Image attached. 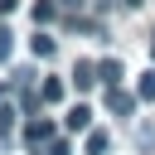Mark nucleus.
Returning <instances> with one entry per match:
<instances>
[{
    "label": "nucleus",
    "instance_id": "1",
    "mask_svg": "<svg viewBox=\"0 0 155 155\" xmlns=\"http://www.w3.org/2000/svg\"><path fill=\"white\" fill-rule=\"evenodd\" d=\"M107 111L131 116V111H136V97H131V92H121V87H107Z\"/></svg>",
    "mask_w": 155,
    "mask_h": 155
},
{
    "label": "nucleus",
    "instance_id": "2",
    "mask_svg": "<svg viewBox=\"0 0 155 155\" xmlns=\"http://www.w3.org/2000/svg\"><path fill=\"white\" fill-rule=\"evenodd\" d=\"M24 140L39 150V145H48V140H53V126H48V121H29V126H24Z\"/></svg>",
    "mask_w": 155,
    "mask_h": 155
},
{
    "label": "nucleus",
    "instance_id": "3",
    "mask_svg": "<svg viewBox=\"0 0 155 155\" xmlns=\"http://www.w3.org/2000/svg\"><path fill=\"white\" fill-rule=\"evenodd\" d=\"M63 126H68V131H87V126H92V107H82V102H78V107L63 116Z\"/></svg>",
    "mask_w": 155,
    "mask_h": 155
},
{
    "label": "nucleus",
    "instance_id": "4",
    "mask_svg": "<svg viewBox=\"0 0 155 155\" xmlns=\"http://www.w3.org/2000/svg\"><path fill=\"white\" fill-rule=\"evenodd\" d=\"M73 82H78L82 92H87L92 82H102V78H97V63H78V68H73Z\"/></svg>",
    "mask_w": 155,
    "mask_h": 155
},
{
    "label": "nucleus",
    "instance_id": "5",
    "mask_svg": "<svg viewBox=\"0 0 155 155\" xmlns=\"http://www.w3.org/2000/svg\"><path fill=\"white\" fill-rule=\"evenodd\" d=\"M58 19V5L53 0H34V24H53Z\"/></svg>",
    "mask_w": 155,
    "mask_h": 155
},
{
    "label": "nucleus",
    "instance_id": "6",
    "mask_svg": "<svg viewBox=\"0 0 155 155\" xmlns=\"http://www.w3.org/2000/svg\"><path fill=\"white\" fill-rule=\"evenodd\" d=\"M29 48H34V58H53V48H58V44H53L48 34H39V29H34V39H29Z\"/></svg>",
    "mask_w": 155,
    "mask_h": 155
},
{
    "label": "nucleus",
    "instance_id": "7",
    "mask_svg": "<svg viewBox=\"0 0 155 155\" xmlns=\"http://www.w3.org/2000/svg\"><path fill=\"white\" fill-rule=\"evenodd\" d=\"M97 78H102L107 87H116V78H121V63H116V58H107V63H97Z\"/></svg>",
    "mask_w": 155,
    "mask_h": 155
},
{
    "label": "nucleus",
    "instance_id": "8",
    "mask_svg": "<svg viewBox=\"0 0 155 155\" xmlns=\"http://www.w3.org/2000/svg\"><path fill=\"white\" fill-rule=\"evenodd\" d=\"M136 97H140V102H155V68H150V73H140V82H136Z\"/></svg>",
    "mask_w": 155,
    "mask_h": 155
},
{
    "label": "nucleus",
    "instance_id": "9",
    "mask_svg": "<svg viewBox=\"0 0 155 155\" xmlns=\"http://www.w3.org/2000/svg\"><path fill=\"white\" fill-rule=\"evenodd\" d=\"M107 131H87V155H107Z\"/></svg>",
    "mask_w": 155,
    "mask_h": 155
},
{
    "label": "nucleus",
    "instance_id": "10",
    "mask_svg": "<svg viewBox=\"0 0 155 155\" xmlns=\"http://www.w3.org/2000/svg\"><path fill=\"white\" fill-rule=\"evenodd\" d=\"M39 97H44V102H63V82H58V78H48V82L39 87Z\"/></svg>",
    "mask_w": 155,
    "mask_h": 155
},
{
    "label": "nucleus",
    "instance_id": "11",
    "mask_svg": "<svg viewBox=\"0 0 155 155\" xmlns=\"http://www.w3.org/2000/svg\"><path fill=\"white\" fill-rule=\"evenodd\" d=\"M10 131H15V107L0 102V136H10Z\"/></svg>",
    "mask_w": 155,
    "mask_h": 155
},
{
    "label": "nucleus",
    "instance_id": "12",
    "mask_svg": "<svg viewBox=\"0 0 155 155\" xmlns=\"http://www.w3.org/2000/svg\"><path fill=\"white\" fill-rule=\"evenodd\" d=\"M44 155H73V145H68V140H48V145H44Z\"/></svg>",
    "mask_w": 155,
    "mask_h": 155
},
{
    "label": "nucleus",
    "instance_id": "13",
    "mask_svg": "<svg viewBox=\"0 0 155 155\" xmlns=\"http://www.w3.org/2000/svg\"><path fill=\"white\" fill-rule=\"evenodd\" d=\"M10 39H15V34H10V29H0V63H5V58H10V48H15Z\"/></svg>",
    "mask_w": 155,
    "mask_h": 155
},
{
    "label": "nucleus",
    "instance_id": "14",
    "mask_svg": "<svg viewBox=\"0 0 155 155\" xmlns=\"http://www.w3.org/2000/svg\"><path fill=\"white\" fill-rule=\"evenodd\" d=\"M121 5H126V10H136V5H140V0H121Z\"/></svg>",
    "mask_w": 155,
    "mask_h": 155
},
{
    "label": "nucleus",
    "instance_id": "15",
    "mask_svg": "<svg viewBox=\"0 0 155 155\" xmlns=\"http://www.w3.org/2000/svg\"><path fill=\"white\" fill-rule=\"evenodd\" d=\"M0 102H5V87H0Z\"/></svg>",
    "mask_w": 155,
    "mask_h": 155
},
{
    "label": "nucleus",
    "instance_id": "16",
    "mask_svg": "<svg viewBox=\"0 0 155 155\" xmlns=\"http://www.w3.org/2000/svg\"><path fill=\"white\" fill-rule=\"evenodd\" d=\"M63 5H78V0H63Z\"/></svg>",
    "mask_w": 155,
    "mask_h": 155
},
{
    "label": "nucleus",
    "instance_id": "17",
    "mask_svg": "<svg viewBox=\"0 0 155 155\" xmlns=\"http://www.w3.org/2000/svg\"><path fill=\"white\" fill-rule=\"evenodd\" d=\"M150 53H155V39H150Z\"/></svg>",
    "mask_w": 155,
    "mask_h": 155
}]
</instances>
